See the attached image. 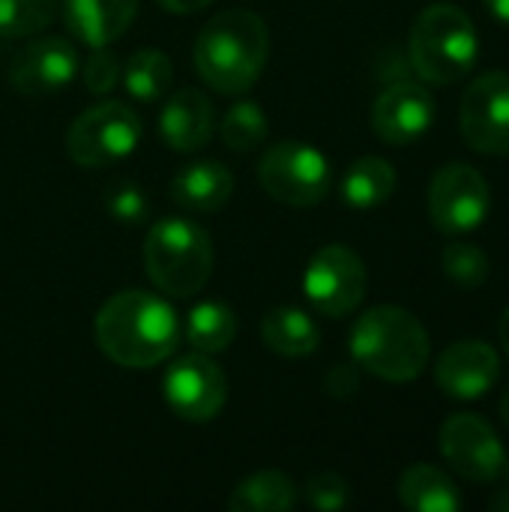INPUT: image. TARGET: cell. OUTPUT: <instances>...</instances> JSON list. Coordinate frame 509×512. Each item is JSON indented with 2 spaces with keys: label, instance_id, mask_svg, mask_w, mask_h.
I'll return each mask as SVG.
<instances>
[{
  "label": "cell",
  "instance_id": "cell-1",
  "mask_svg": "<svg viewBox=\"0 0 509 512\" xmlns=\"http://www.w3.org/2000/svg\"><path fill=\"white\" fill-rule=\"evenodd\" d=\"M96 345L123 369H150L165 363L180 345L174 306L150 291H120L96 312Z\"/></svg>",
  "mask_w": 509,
  "mask_h": 512
},
{
  "label": "cell",
  "instance_id": "cell-2",
  "mask_svg": "<svg viewBox=\"0 0 509 512\" xmlns=\"http://www.w3.org/2000/svg\"><path fill=\"white\" fill-rule=\"evenodd\" d=\"M270 54V30L252 9H225L213 15L195 36L192 60L213 90L225 96L246 93L264 72Z\"/></svg>",
  "mask_w": 509,
  "mask_h": 512
},
{
  "label": "cell",
  "instance_id": "cell-3",
  "mask_svg": "<svg viewBox=\"0 0 509 512\" xmlns=\"http://www.w3.org/2000/svg\"><path fill=\"white\" fill-rule=\"evenodd\" d=\"M354 363L390 384H408L423 375L432 357V339L423 321L402 306H375L351 330Z\"/></svg>",
  "mask_w": 509,
  "mask_h": 512
},
{
  "label": "cell",
  "instance_id": "cell-4",
  "mask_svg": "<svg viewBox=\"0 0 509 512\" xmlns=\"http://www.w3.org/2000/svg\"><path fill=\"white\" fill-rule=\"evenodd\" d=\"M480 39L471 15L456 3L426 6L408 39V60L420 81L447 87L462 81L477 63Z\"/></svg>",
  "mask_w": 509,
  "mask_h": 512
},
{
  "label": "cell",
  "instance_id": "cell-5",
  "mask_svg": "<svg viewBox=\"0 0 509 512\" xmlns=\"http://www.w3.org/2000/svg\"><path fill=\"white\" fill-rule=\"evenodd\" d=\"M216 252L204 228L189 219H159L144 237V270L162 297H192L213 276Z\"/></svg>",
  "mask_w": 509,
  "mask_h": 512
},
{
  "label": "cell",
  "instance_id": "cell-6",
  "mask_svg": "<svg viewBox=\"0 0 509 512\" xmlns=\"http://www.w3.org/2000/svg\"><path fill=\"white\" fill-rule=\"evenodd\" d=\"M261 189L291 207H315L327 198L333 171L327 156L306 141H279L258 162Z\"/></svg>",
  "mask_w": 509,
  "mask_h": 512
},
{
  "label": "cell",
  "instance_id": "cell-7",
  "mask_svg": "<svg viewBox=\"0 0 509 512\" xmlns=\"http://www.w3.org/2000/svg\"><path fill=\"white\" fill-rule=\"evenodd\" d=\"M141 117L123 102H99L81 111L66 132V153L84 168H105L135 153Z\"/></svg>",
  "mask_w": 509,
  "mask_h": 512
},
{
  "label": "cell",
  "instance_id": "cell-8",
  "mask_svg": "<svg viewBox=\"0 0 509 512\" xmlns=\"http://www.w3.org/2000/svg\"><path fill=\"white\" fill-rule=\"evenodd\" d=\"M492 210V189L483 171L468 162H450L429 183V216L441 234L459 237L477 231Z\"/></svg>",
  "mask_w": 509,
  "mask_h": 512
},
{
  "label": "cell",
  "instance_id": "cell-9",
  "mask_svg": "<svg viewBox=\"0 0 509 512\" xmlns=\"http://www.w3.org/2000/svg\"><path fill=\"white\" fill-rule=\"evenodd\" d=\"M369 288V273L363 258L345 246L330 243L318 249L303 273V294L315 306V312L327 318H345L351 315Z\"/></svg>",
  "mask_w": 509,
  "mask_h": 512
},
{
  "label": "cell",
  "instance_id": "cell-10",
  "mask_svg": "<svg viewBox=\"0 0 509 512\" xmlns=\"http://www.w3.org/2000/svg\"><path fill=\"white\" fill-rule=\"evenodd\" d=\"M459 129L477 153L509 156V72H483L465 87Z\"/></svg>",
  "mask_w": 509,
  "mask_h": 512
},
{
  "label": "cell",
  "instance_id": "cell-11",
  "mask_svg": "<svg viewBox=\"0 0 509 512\" xmlns=\"http://www.w3.org/2000/svg\"><path fill=\"white\" fill-rule=\"evenodd\" d=\"M165 405L186 423H210L228 399V378L210 354L192 351L174 360L162 378Z\"/></svg>",
  "mask_w": 509,
  "mask_h": 512
},
{
  "label": "cell",
  "instance_id": "cell-12",
  "mask_svg": "<svg viewBox=\"0 0 509 512\" xmlns=\"http://www.w3.org/2000/svg\"><path fill=\"white\" fill-rule=\"evenodd\" d=\"M438 447L447 465L474 483H492L498 480L507 450L498 438V432L480 417V414H453L444 420L438 432Z\"/></svg>",
  "mask_w": 509,
  "mask_h": 512
},
{
  "label": "cell",
  "instance_id": "cell-13",
  "mask_svg": "<svg viewBox=\"0 0 509 512\" xmlns=\"http://www.w3.org/2000/svg\"><path fill=\"white\" fill-rule=\"evenodd\" d=\"M435 123V96L426 84L402 78L393 81L372 105V129L384 144L405 147L429 132Z\"/></svg>",
  "mask_w": 509,
  "mask_h": 512
},
{
  "label": "cell",
  "instance_id": "cell-14",
  "mask_svg": "<svg viewBox=\"0 0 509 512\" xmlns=\"http://www.w3.org/2000/svg\"><path fill=\"white\" fill-rule=\"evenodd\" d=\"M501 378L498 351L483 339L453 342L435 363V381L450 399H483Z\"/></svg>",
  "mask_w": 509,
  "mask_h": 512
},
{
  "label": "cell",
  "instance_id": "cell-15",
  "mask_svg": "<svg viewBox=\"0 0 509 512\" xmlns=\"http://www.w3.org/2000/svg\"><path fill=\"white\" fill-rule=\"evenodd\" d=\"M78 72V51L69 39L45 36L18 51L9 66V81L24 96H48L63 90Z\"/></svg>",
  "mask_w": 509,
  "mask_h": 512
},
{
  "label": "cell",
  "instance_id": "cell-16",
  "mask_svg": "<svg viewBox=\"0 0 509 512\" xmlns=\"http://www.w3.org/2000/svg\"><path fill=\"white\" fill-rule=\"evenodd\" d=\"M216 114L198 87H180L159 111V135L177 153H195L213 138Z\"/></svg>",
  "mask_w": 509,
  "mask_h": 512
},
{
  "label": "cell",
  "instance_id": "cell-17",
  "mask_svg": "<svg viewBox=\"0 0 509 512\" xmlns=\"http://www.w3.org/2000/svg\"><path fill=\"white\" fill-rule=\"evenodd\" d=\"M141 0H63L69 33L90 48L117 42L138 15Z\"/></svg>",
  "mask_w": 509,
  "mask_h": 512
},
{
  "label": "cell",
  "instance_id": "cell-18",
  "mask_svg": "<svg viewBox=\"0 0 509 512\" xmlns=\"http://www.w3.org/2000/svg\"><path fill=\"white\" fill-rule=\"evenodd\" d=\"M234 195L231 171L216 159H198L171 180V201L189 213H216Z\"/></svg>",
  "mask_w": 509,
  "mask_h": 512
},
{
  "label": "cell",
  "instance_id": "cell-19",
  "mask_svg": "<svg viewBox=\"0 0 509 512\" xmlns=\"http://www.w3.org/2000/svg\"><path fill=\"white\" fill-rule=\"evenodd\" d=\"M399 501L414 512H459L462 492L447 471L429 462L408 465L399 477Z\"/></svg>",
  "mask_w": 509,
  "mask_h": 512
},
{
  "label": "cell",
  "instance_id": "cell-20",
  "mask_svg": "<svg viewBox=\"0 0 509 512\" xmlns=\"http://www.w3.org/2000/svg\"><path fill=\"white\" fill-rule=\"evenodd\" d=\"M261 339L279 357H309L321 345V330L303 309L279 306L264 315Z\"/></svg>",
  "mask_w": 509,
  "mask_h": 512
},
{
  "label": "cell",
  "instance_id": "cell-21",
  "mask_svg": "<svg viewBox=\"0 0 509 512\" xmlns=\"http://www.w3.org/2000/svg\"><path fill=\"white\" fill-rule=\"evenodd\" d=\"M396 192V168L384 156L357 159L342 177V198L354 210H375Z\"/></svg>",
  "mask_w": 509,
  "mask_h": 512
},
{
  "label": "cell",
  "instance_id": "cell-22",
  "mask_svg": "<svg viewBox=\"0 0 509 512\" xmlns=\"http://www.w3.org/2000/svg\"><path fill=\"white\" fill-rule=\"evenodd\" d=\"M297 507V486L282 471H258L231 489V512H288Z\"/></svg>",
  "mask_w": 509,
  "mask_h": 512
},
{
  "label": "cell",
  "instance_id": "cell-23",
  "mask_svg": "<svg viewBox=\"0 0 509 512\" xmlns=\"http://www.w3.org/2000/svg\"><path fill=\"white\" fill-rule=\"evenodd\" d=\"M174 78V66L165 51L159 48H138L123 63V87L138 102H156L168 93Z\"/></svg>",
  "mask_w": 509,
  "mask_h": 512
},
{
  "label": "cell",
  "instance_id": "cell-24",
  "mask_svg": "<svg viewBox=\"0 0 509 512\" xmlns=\"http://www.w3.org/2000/svg\"><path fill=\"white\" fill-rule=\"evenodd\" d=\"M237 336V318L225 303H198L186 315V342L201 354H222Z\"/></svg>",
  "mask_w": 509,
  "mask_h": 512
},
{
  "label": "cell",
  "instance_id": "cell-25",
  "mask_svg": "<svg viewBox=\"0 0 509 512\" xmlns=\"http://www.w3.org/2000/svg\"><path fill=\"white\" fill-rule=\"evenodd\" d=\"M270 132V120L264 114V108L255 102V99H243V102H234L225 117H222V126H219V135L225 141L228 150L234 153H249L255 150Z\"/></svg>",
  "mask_w": 509,
  "mask_h": 512
},
{
  "label": "cell",
  "instance_id": "cell-26",
  "mask_svg": "<svg viewBox=\"0 0 509 512\" xmlns=\"http://www.w3.org/2000/svg\"><path fill=\"white\" fill-rule=\"evenodd\" d=\"M57 15V0H0V36L24 39L42 33Z\"/></svg>",
  "mask_w": 509,
  "mask_h": 512
},
{
  "label": "cell",
  "instance_id": "cell-27",
  "mask_svg": "<svg viewBox=\"0 0 509 512\" xmlns=\"http://www.w3.org/2000/svg\"><path fill=\"white\" fill-rule=\"evenodd\" d=\"M441 267L450 282H456L459 288H468V291L486 285V279L492 273V261L477 243H450L441 255Z\"/></svg>",
  "mask_w": 509,
  "mask_h": 512
},
{
  "label": "cell",
  "instance_id": "cell-28",
  "mask_svg": "<svg viewBox=\"0 0 509 512\" xmlns=\"http://www.w3.org/2000/svg\"><path fill=\"white\" fill-rule=\"evenodd\" d=\"M105 210L120 222V225H138L147 219V195L141 192L138 183L132 180H117L105 189Z\"/></svg>",
  "mask_w": 509,
  "mask_h": 512
},
{
  "label": "cell",
  "instance_id": "cell-29",
  "mask_svg": "<svg viewBox=\"0 0 509 512\" xmlns=\"http://www.w3.org/2000/svg\"><path fill=\"white\" fill-rule=\"evenodd\" d=\"M306 504L315 507V510L333 512V510H345L351 504V486L345 477L333 474V471H321V474H312L306 480Z\"/></svg>",
  "mask_w": 509,
  "mask_h": 512
},
{
  "label": "cell",
  "instance_id": "cell-30",
  "mask_svg": "<svg viewBox=\"0 0 509 512\" xmlns=\"http://www.w3.org/2000/svg\"><path fill=\"white\" fill-rule=\"evenodd\" d=\"M81 75H84V87L90 93H111L123 78V60L114 51H108V45L93 48V54L87 57Z\"/></svg>",
  "mask_w": 509,
  "mask_h": 512
},
{
  "label": "cell",
  "instance_id": "cell-31",
  "mask_svg": "<svg viewBox=\"0 0 509 512\" xmlns=\"http://www.w3.org/2000/svg\"><path fill=\"white\" fill-rule=\"evenodd\" d=\"M360 366L357 363H339L327 372L324 387L333 399H354L360 393Z\"/></svg>",
  "mask_w": 509,
  "mask_h": 512
},
{
  "label": "cell",
  "instance_id": "cell-32",
  "mask_svg": "<svg viewBox=\"0 0 509 512\" xmlns=\"http://www.w3.org/2000/svg\"><path fill=\"white\" fill-rule=\"evenodd\" d=\"M162 9H168V12H177V15H189V12H198V9H204V6H210L213 0H156Z\"/></svg>",
  "mask_w": 509,
  "mask_h": 512
},
{
  "label": "cell",
  "instance_id": "cell-33",
  "mask_svg": "<svg viewBox=\"0 0 509 512\" xmlns=\"http://www.w3.org/2000/svg\"><path fill=\"white\" fill-rule=\"evenodd\" d=\"M489 510L492 512H509V486H501L492 498H489Z\"/></svg>",
  "mask_w": 509,
  "mask_h": 512
},
{
  "label": "cell",
  "instance_id": "cell-34",
  "mask_svg": "<svg viewBox=\"0 0 509 512\" xmlns=\"http://www.w3.org/2000/svg\"><path fill=\"white\" fill-rule=\"evenodd\" d=\"M486 6H489V12H492L498 21L509 24V0H486Z\"/></svg>",
  "mask_w": 509,
  "mask_h": 512
},
{
  "label": "cell",
  "instance_id": "cell-35",
  "mask_svg": "<svg viewBox=\"0 0 509 512\" xmlns=\"http://www.w3.org/2000/svg\"><path fill=\"white\" fill-rule=\"evenodd\" d=\"M498 339H501L504 351H507V354H509V306H507V309H504L501 321H498Z\"/></svg>",
  "mask_w": 509,
  "mask_h": 512
},
{
  "label": "cell",
  "instance_id": "cell-36",
  "mask_svg": "<svg viewBox=\"0 0 509 512\" xmlns=\"http://www.w3.org/2000/svg\"><path fill=\"white\" fill-rule=\"evenodd\" d=\"M501 420L509 426V393L501 399Z\"/></svg>",
  "mask_w": 509,
  "mask_h": 512
},
{
  "label": "cell",
  "instance_id": "cell-37",
  "mask_svg": "<svg viewBox=\"0 0 509 512\" xmlns=\"http://www.w3.org/2000/svg\"><path fill=\"white\" fill-rule=\"evenodd\" d=\"M498 480L504 483V486H509V459L504 462V468H501V474H498Z\"/></svg>",
  "mask_w": 509,
  "mask_h": 512
}]
</instances>
